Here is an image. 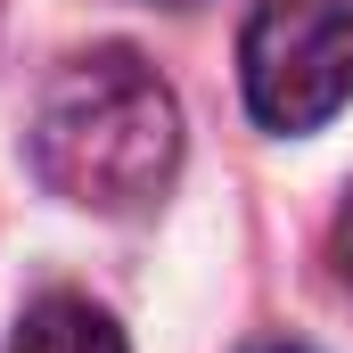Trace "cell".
Wrapping results in <instances>:
<instances>
[{
    "label": "cell",
    "mask_w": 353,
    "mask_h": 353,
    "mask_svg": "<svg viewBox=\"0 0 353 353\" xmlns=\"http://www.w3.org/2000/svg\"><path fill=\"white\" fill-rule=\"evenodd\" d=\"M165 8H189V0H165Z\"/></svg>",
    "instance_id": "6"
},
{
    "label": "cell",
    "mask_w": 353,
    "mask_h": 353,
    "mask_svg": "<svg viewBox=\"0 0 353 353\" xmlns=\"http://www.w3.org/2000/svg\"><path fill=\"white\" fill-rule=\"evenodd\" d=\"M247 353H312V345H296V337H263V345H247Z\"/></svg>",
    "instance_id": "5"
},
{
    "label": "cell",
    "mask_w": 353,
    "mask_h": 353,
    "mask_svg": "<svg viewBox=\"0 0 353 353\" xmlns=\"http://www.w3.org/2000/svg\"><path fill=\"white\" fill-rule=\"evenodd\" d=\"M33 173L83 214H148L181 173V99L132 50L66 58L33 107Z\"/></svg>",
    "instance_id": "1"
},
{
    "label": "cell",
    "mask_w": 353,
    "mask_h": 353,
    "mask_svg": "<svg viewBox=\"0 0 353 353\" xmlns=\"http://www.w3.org/2000/svg\"><path fill=\"white\" fill-rule=\"evenodd\" d=\"M329 255H337V279L353 288V197H345V214H337V239H329Z\"/></svg>",
    "instance_id": "4"
},
{
    "label": "cell",
    "mask_w": 353,
    "mask_h": 353,
    "mask_svg": "<svg viewBox=\"0 0 353 353\" xmlns=\"http://www.w3.org/2000/svg\"><path fill=\"white\" fill-rule=\"evenodd\" d=\"M239 90L263 132H321L353 99V0H255Z\"/></svg>",
    "instance_id": "2"
},
{
    "label": "cell",
    "mask_w": 353,
    "mask_h": 353,
    "mask_svg": "<svg viewBox=\"0 0 353 353\" xmlns=\"http://www.w3.org/2000/svg\"><path fill=\"white\" fill-rule=\"evenodd\" d=\"M17 353H132V345L90 296H41L17 329Z\"/></svg>",
    "instance_id": "3"
}]
</instances>
